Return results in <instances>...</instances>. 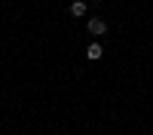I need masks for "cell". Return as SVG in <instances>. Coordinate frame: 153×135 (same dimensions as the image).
Masks as SVG:
<instances>
[{"label":"cell","instance_id":"3957f363","mask_svg":"<svg viewBox=\"0 0 153 135\" xmlns=\"http://www.w3.org/2000/svg\"><path fill=\"white\" fill-rule=\"evenodd\" d=\"M71 16H86V0H74L71 3Z\"/></svg>","mask_w":153,"mask_h":135},{"label":"cell","instance_id":"7a4b0ae2","mask_svg":"<svg viewBox=\"0 0 153 135\" xmlns=\"http://www.w3.org/2000/svg\"><path fill=\"white\" fill-rule=\"evenodd\" d=\"M101 55H104V49H101V43H92V46L86 49V58H89V61H98Z\"/></svg>","mask_w":153,"mask_h":135},{"label":"cell","instance_id":"6da1fadb","mask_svg":"<svg viewBox=\"0 0 153 135\" xmlns=\"http://www.w3.org/2000/svg\"><path fill=\"white\" fill-rule=\"evenodd\" d=\"M86 31H89V34H95V37H101V34L107 31V25H104V19H89Z\"/></svg>","mask_w":153,"mask_h":135}]
</instances>
